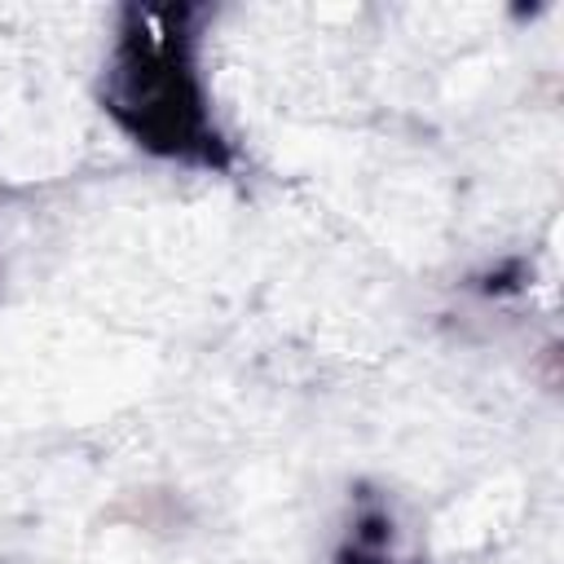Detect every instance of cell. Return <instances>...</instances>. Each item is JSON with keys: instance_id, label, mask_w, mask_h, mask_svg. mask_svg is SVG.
Returning <instances> with one entry per match:
<instances>
[{"instance_id": "obj_1", "label": "cell", "mask_w": 564, "mask_h": 564, "mask_svg": "<svg viewBox=\"0 0 564 564\" xmlns=\"http://www.w3.org/2000/svg\"><path fill=\"white\" fill-rule=\"evenodd\" d=\"M198 31V4H128L101 70V110L154 159L229 172L234 145L212 115Z\"/></svg>"}, {"instance_id": "obj_2", "label": "cell", "mask_w": 564, "mask_h": 564, "mask_svg": "<svg viewBox=\"0 0 564 564\" xmlns=\"http://www.w3.org/2000/svg\"><path fill=\"white\" fill-rule=\"evenodd\" d=\"M335 560L339 564H401L392 555V516H388V507L361 498V507L352 516V529H348V542L339 546Z\"/></svg>"}]
</instances>
